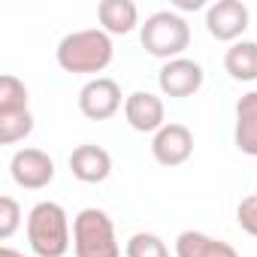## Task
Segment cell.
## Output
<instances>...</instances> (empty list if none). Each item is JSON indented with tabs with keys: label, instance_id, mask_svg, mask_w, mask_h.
Returning <instances> with one entry per match:
<instances>
[{
	"label": "cell",
	"instance_id": "6da1fadb",
	"mask_svg": "<svg viewBox=\"0 0 257 257\" xmlns=\"http://www.w3.org/2000/svg\"><path fill=\"white\" fill-rule=\"evenodd\" d=\"M58 67L64 73L73 76H91V73H103L112 58H115V46L112 37L103 28H88V31H73L67 34L58 49H55Z\"/></svg>",
	"mask_w": 257,
	"mask_h": 257
},
{
	"label": "cell",
	"instance_id": "7a4b0ae2",
	"mask_svg": "<svg viewBox=\"0 0 257 257\" xmlns=\"http://www.w3.org/2000/svg\"><path fill=\"white\" fill-rule=\"evenodd\" d=\"M28 242L37 257H64L70 251V218L61 203L43 200L31 209Z\"/></svg>",
	"mask_w": 257,
	"mask_h": 257
},
{
	"label": "cell",
	"instance_id": "3957f363",
	"mask_svg": "<svg viewBox=\"0 0 257 257\" xmlns=\"http://www.w3.org/2000/svg\"><path fill=\"white\" fill-rule=\"evenodd\" d=\"M140 43L152 58L176 61L191 46V28L179 13L161 10V13H152L146 25H140Z\"/></svg>",
	"mask_w": 257,
	"mask_h": 257
},
{
	"label": "cell",
	"instance_id": "277c9868",
	"mask_svg": "<svg viewBox=\"0 0 257 257\" xmlns=\"http://www.w3.org/2000/svg\"><path fill=\"white\" fill-rule=\"evenodd\" d=\"M73 251L76 257H121L112 218L103 209H82L73 221Z\"/></svg>",
	"mask_w": 257,
	"mask_h": 257
},
{
	"label": "cell",
	"instance_id": "5b68a950",
	"mask_svg": "<svg viewBox=\"0 0 257 257\" xmlns=\"http://www.w3.org/2000/svg\"><path fill=\"white\" fill-rule=\"evenodd\" d=\"M10 176L25 191H40L55 179V161L43 149H19L10 161Z\"/></svg>",
	"mask_w": 257,
	"mask_h": 257
},
{
	"label": "cell",
	"instance_id": "8992f818",
	"mask_svg": "<svg viewBox=\"0 0 257 257\" xmlns=\"http://www.w3.org/2000/svg\"><path fill=\"white\" fill-rule=\"evenodd\" d=\"M206 31L218 43H239L248 31V7L242 0H215L206 10Z\"/></svg>",
	"mask_w": 257,
	"mask_h": 257
},
{
	"label": "cell",
	"instance_id": "52a82bcc",
	"mask_svg": "<svg viewBox=\"0 0 257 257\" xmlns=\"http://www.w3.org/2000/svg\"><path fill=\"white\" fill-rule=\"evenodd\" d=\"M79 109L91 121H106L121 109V88L109 76H97L82 85L79 91Z\"/></svg>",
	"mask_w": 257,
	"mask_h": 257
},
{
	"label": "cell",
	"instance_id": "ba28073f",
	"mask_svg": "<svg viewBox=\"0 0 257 257\" xmlns=\"http://www.w3.org/2000/svg\"><path fill=\"white\" fill-rule=\"evenodd\" d=\"M152 155H155V161L161 167H182L194 155V134L188 131L185 124L170 121V124H164L161 131L155 134Z\"/></svg>",
	"mask_w": 257,
	"mask_h": 257
},
{
	"label": "cell",
	"instance_id": "9c48e42d",
	"mask_svg": "<svg viewBox=\"0 0 257 257\" xmlns=\"http://www.w3.org/2000/svg\"><path fill=\"white\" fill-rule=\"evenodd\" d=\"M203 67L191 58H176V61H167L158 73V85L167 97H176V100H185L191 94H197L203 88Z\"/></svg>",
	"mask_w": 257,
	"mask_h": 257
},
{
	"label": "cell",
	"instance_id": "30bf717a",
	"mask_svg": "<svg viewBox=\"0 0 257 257\" xmlns=\"http://www.w3.org/2000/svg\"><path fill=\"white\" fill-rule=\"evenodd\" d=\"M124 118L140 134H158L161 127L167 124V109H164V100L158 94L134 91L131 97L124 100Z\"/></svg>",
	"mask_w": 257,
	"mask_h": 257
},
{
	"label": "cell",
	"instance_id": "8fae6325",
	"mask_svg": "<svg viewBox=\"0 0 257 257\" xmlns=\"http://www.w3.org/2000/svg\"><path fill=\"white\" fill-rule=\"evenodd\" d=\"M70 173L79 182H85V185H100L112 173V158L100 146H91V143L88 146H79L70 155Z\"/></svg>",
	"mask_w": 257,
	"mask_h": 257
},
{
	"label": "cell",
	"instance_id": "7c38bea8",
	"mask_svg": "<svg viewBox=\"0 0 257 257\" xmlns=\"http://www.w3.org/2000/svg\"><path fill=\"white\" fill-rule=\"evenodd\" d=\"M233 143L242 155L257 158V91H248L236 100V127Z\"/></svg>",
	"mask_w": 257,
	"mask_h": 257
},
{
	"label": "cell",
	"instance_id": "4fadbf2b",
	"mask_svg": "<svg viewBox=\"0 0 257 257\" xmlns=\"http://www.w3.org/2000/svg\"><path fill=\"white\" fill-rule=\"evenodd\" d=\"M97 19H100L103 31H106L109 37H124V34L137 31V25H140V10H137L134 0H100Z\"/></svg>",
	"mask_w": 257,
	"mask_h": 257
},
{
	"label": "cell",
	"instance_id": "5bb4252c",
	"mask_svg": "<svg viewBox=\"0 0 257 257\" xmlns=\"http://www.w3.org/2000/svg\"><path fill=\"white\" fill-rule=\"evenodd\" d=\"M176 257H239L230 242L212 239L200 230H185L176 239Z\"/></svg>",
	"mask_w": 257,
	"mask_h": 257
},
{
	"label": "cell",
	"instance_id": "9a60e30c",
	"mask_svg": "<svg viewBox=\"0 0 257 257\" xmlns=\"http://www.w3.org/2000/svg\"><path fill=\"white\" fill-rule=\"evenodd\" d=\"M224 70L236 82H254L257 79V43L254 40L233 43L224 55Z\"/></svg>",
	"mask_w": 257,
	"mask_h": 257
},
{
	"label": "cell",
	"instance_id": "2e32d148",
	"mask_svg": "<svg viewBox=\"0 0 257 257\" xmlns=\"http://www.w3.org/2000/svg\"><path fill=\"white\" fill-rule=\"evenodd\" d=\"M25 109H28V85L13 73L0 76V115L25 112Z\"/></svg>",
	"mask_w": 257,
	"mask_h": 257
},
{
	"label": "cell",
	"instance_id": "e0dca14e",
	"mask_svg": "<svg viewBox=\"0 0 257 257\" xmlns=\"http://www.w3.org/2000/svg\"><path fill=\"white\" fill-rule=\"evenodd\" d=\"M31 134H34V115H31V109L0 115V146H13V143L25 140Z\"/></svg>",
	"mask_w": 257,
	"mask_h": 257
},
{
	"label": "cell",
	"instance_id": "ac0fdd59",
	"mask_svg": "<svg viewBox=\"0 0 257 257\" xmlns=\"http://www.w3.org/2000/svg\"><path fill=\"white\" fill-rule=\"evenodd\" d=\"M127 257H170V248L155 233H134L127 239Z\"/></svg>",
	"mask_w": 257,
	"mask_h": 257
},
{
	"label": "cell",
	"instance_id": "d6986e66",
	"mask_svg": "<svg viewBox=\"0 0 257 257\" xmlns=\"http://www.w3.org/2000/svg\"><path fill=\"white\" fill-rule=\"evenodd\" d=\"M22 224V206L13 197H0V239H10Z\"/></svg>",
	"mask_w": 257,
	"mask_h": 257
},
{
	"label": "cell",
	"instance_id": "ffe728a7",
	"mask_svg": "<svg viewBox=\"0 0 257 257\" xmlns=\"http://www.w3.org/2000/svg\"><path fill=\"white\" fill-rule=\"evenodd\" d=\"M236 224H239L248 236H257V194H254V197H245V200L236 206Z\"/></svg>",
	"mask_w": 257,
	"mask_h": 257
},
{
	"label": "cell",
	"instance_id": "44dd1931",
	"mask_svg": "<svg viewBox=\"0 0 257 257\" xmlns=\"http://www.w3.org/2000/svg\"><path fill=\"white\" fill-rule=\"evenodd\" d=\"M176 7H179V10H200L203 0H176Z\"/></svg>",
	"mask_w": 257,
	"mask_h": 257
},
{
	"label": "cell",
	"instance_id": "7402d4cb",
	"mask_svg": "<svg viewBox=\"0 0 257 257\" xmlns=\"http://www.w3.org/2000/svg\"><path fill=\"white\" fill-rule=\"evenodd\" d=\"M0 257H25V254L16 251V248H10V245H4V248H0Z\"/></svg>",
	"mask_w": 257,
	"mask_h": 257
}]
</instances>
